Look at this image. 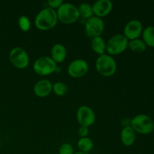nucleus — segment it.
I'll list each match as a JSON object with an SVG mask.
<instances>
[{"label":"nucleus","mask_w":154,"mask_h":154,"mask_svg":"<svg viewBox=\"0 0 154 154\" xmlns=\"http://www.w3.org/2000/svg\"><path fill=\"white\" fill-rule=\"evenodd\" d=\"M57 11L49 7L41 10L35 17V25L42 31L51 29L57 25Z\"/></svg>","instance_id":"f257e3e1"},{"label":"nucleus","mask_w":154,"mask_h":154,"mask_svg":"<svg viewBox=\"0 0 154 154\" xmlns=\"http://www.w3.org/2000/svg\"><path fill=\"white\" fill-rule=\"evenodd\" d=\"M130 126L135 132L141 135H148L154 130V121L150 116L140 114L130 120Z\"/></svg>","instance_id":"f03ea898"},{"label":"nucleus","mask_w":154,"mask_h":154,"mask_svg":"<svg viewBox=\"0 0 154 154\" xmlns=\"http://www.w3.org/2000/svg\"><path fill=\"white\" fill-rule=\"evenodd\" d=\"M57 14L58 20L64 24H72L80 17L77 6L69 2H63L57 9Z\"/></svg>","instance_id":"7ed1b4c3"},{"label":"nucleus","mask_w":154,"mask_h":154,"mask_svg":"<svg viewBox=\"0 0 154 154\" xmlns=\"http://www.w3.org/2000/svg\"><path fill=\"white\" fill-rule=\"evenodd\" d=\"M117 63L112 56L103 54L99 56L96 61V69L99 74L105 77L114 75L117 71Z\"/></svg>","instance_id":"20e7f679"},{"label":"nucleus","mask_w":154,"mask_h":154,"mask_svg":"<svg viewBox=\"0 0 154 154\" xmlns=\"http://www.w3.org/2000/svg\"><path fill=\"white\" fill-rule=\"evenodd\" d=\"M129 40L123 34H117L108 39L106 43V52L110 56H116L124 52L128 48Z\"/></svg>","instance_id":"39448f33"},{"label":"nucleus","mask_w":154,"mask_h":154,"mask_svg":"<svg viewBox=\"0 0 154 154\" xmlns=\"http://www.w3.org/2000/svg\"><path fill=\"white\" fill-rule=\"evenodd\" d=\"M57 64L51 57H42L38 58L33 64V70L37 75L47 76L56 72Z\"/></svg>","instance_id":"423d86ee"},{"label":"nucleus","mask_w":154,"mask_h":154,"mask_svg":"<svg viewBox=\"0 0 154 154\" xmlns=\"http://www.w3.org/2000/svg\"><path fill=\"white\" fill-rule=\"evenodd\" d=\"M9 60L15 68L24 69L29 64V57L26 51L20 47H15L9 53Z\"/></svg>","instance_id":"0eeeda50"},{"label":"nucleus","mask_w":154,"mask_h":154,"mask_svg":"<svg viewBox=\"0 0 154 154\" xmlns=\"http://www.w3.org/2000/svg\"><path fill=\"white\" fill-rule=\"evenodd\" d=\"M105 30L103 20L96 16H93L87 20L85 23V32L89 38L101 36Z\"/></svg>","instance_id":"6e6552de"},{"label":"nucleus","mask_w":154,"mask_h":154,"mask_svg":"<svg viewBox=\"0 0 154 154\" xmlns=\"http://www.w3.org/2000/svg\"><path fill=\"white\" fill-rule=\"evenodd\" d=\"M76 117L81 126L89 128V126H91L96 122L95 112L90 107L87 105H82L78 108Z\"/></svg>","instance_id":"1a4fd4ad"},{"label":"nucleus","mask_w":154,"mask_h":154,"mask_svg":"<svg viewBox=\"0 0 154 154\" xmlns=\"http://www.w3.org/2000/svg\"><path fill=\"white\" fill-rule=\"evenodd\" d=\"M89 71V65L86 60L83 59H76L69 63L68 66V74L71 77L79 78L84 76Z\"/></svg>","instance_id":"9d476101"},{"label":"nucleus","mask_w":154,"mask_h":154,"mask_svg":"<svg viewBox=\"0 0 154 154\" xmlns=\"http://www.w3.org/2000/svg\"><path fill=\"white\" fill-rule=\"evenodd\" d=\"M143 29V24L141 21L136 19L131 20L125 26L123 35L129 41L139 38L142 35Z\"/></svg>","instance_id":"9b49d317"},{"label":"nucleus","mask_w":154,"mask_h":154,"mask_svg":"<svg viewBox=\"0 0 154 154\" xmlns=\"http://www.w3.org/2000/svg\"><path fill=\"white\" fill-rule=\"evenodd\" d=\"M93 14L98 17H103L111 12L113 9V4L110 0H97L93 5Z\"/></svg>","instance_id":"f8f14e48"},{"label":"nucleus","mask_w":154,"mask_h":154,"mask_svg":"<svg viewBox=\"0 0 154 154\" xmlns=\"http://www.w3.org/2000/svg\"><path fill=\"white\" fill-rule=\"evenodd\" d=\"M34 93L38 97H47L52 92L53 84L48 80L42 79L38 81L34 86Z\"/></svg>","instance_id":"ddd939ff"},{"label":"nucleus","mask_w":154,"mask_h":154,"mask_svg":"<svg viewBox=\"0 0 154 154\" xmlns=\"http://www.w3.org/2000/svg\"><path fill=\"white\" fill-rule=\"evenodd\" d=\"M120 139L122 143L126 147L133 145L136 140V132L129 126H126L123 128L120 132Z\"/></svg>","instance_id":"4468645a"},{"label":"nucleus","mask_w":154,"mask_h":154,"mask_svg":"<svg viewBox=\"0 0 154 154\" xmlns=\"http://www.w3.org/2000/svg\"><path fill=\"white\" fill-rule=\"evenodd\" d=\"M67 51L66 47L60 43L55 44L51 51V57L56 63H61L66 60Z\"/></svg>","instance_id":"2eb2a0df"},{"label":"nucleus","mask_w":154,"mask_h":154,"mask_svg":"<svg viewBox=\"0 0 154 154\" xmlns=\"http://www.w3.org/2000/svg\"><path fill=\"white\" fill-rule=\"evenodd\" d=\"M91 48L99 56L103 55L106 52V42L102 36H97L91 39Z\"/></svg>","instance_id":"dca6fc26"},{"label":"nucleus","mask_w":154,"mask_h":154,"mask_svg":"<svg viewBox=\"0 0 154 154\" xmlns=\"http://www.w3.org/2000/svg\"><path fill=\"white\" fill-rule=\"evenodd\" d=\"M143 42L145 43L147 47L154 48V26H149L144 28L142 32Z\"/></svg>","instance_id":"f3484780"},{"label":"nucleus","mask_w":154,"mask_h":154,"mask_svg":"<svg viewBox=\"0 0 154 154\" xmlns=\"http://www.w3.org/2000/svg\"><path fill=\"white\" fill-rule=\"evenodd\" d=\"M128 48H129L133 52L141 54V53L144 52L146 51V49H147V45L143 42V40H141L140 38H137L134 39V40L129 41Z\"/></svg>","instance_id":"a211bd4d"},{"label":"nucleus","mask_w":154,"mask_h":154,"mask_svg":"<svg viewBox=\"0 0 154 154\" xmlns=\"http://www.w3.org/2000/svg\"><path fill=\"white\" fill-rule=\"evenodd\" d=\"M93 141L89 137L81 138L78 141V147L80 151L90 153L93 148Z\"/></svg>","instance_id":"6ab92c4d"},{"label":"nucleus","mask_w":154,"mask_h":154,"mask_svg":"<svg viewBox=\"0 0 154 154\" xmlns=\"http://www.w3.org/2000/svg\"><path fill=\"white\" fill-rule=\"evenodd\" d=\"M78 9L80 17H81L87 20L93 16V7H92V5L89 4V3H81L78 7Z\"/></svg>","instance_id":"aec40b11"},{"label":"nucleus","mask_w":154,"mask_h":154,"mask_svg":"<svg viewBox=\"0 0 154 154\" xmlns=\"http://www.w3.org/2000/svg\"><path fill=\"white\" fill-rule=\"evenodd\" d=\"M54 93L58 96H63L68 93V86L64 82L59 81L53 84V90Z\"/></svg>","instance_id":"412c9836"},{"label":"nucleus","mask_w":154,"mask_h":154,"mask_svg":"<svg viewBox=\"0 0 154 154\" xmlns=\"http://www.w3.org/2000/svg\"><path fill=\"white\" fill-rule=\"evenodd\" d=\"M18 26L23 32H28L31 27V23L28 17L22 15L18 19Z\"/></svg>","instance_id":"4be33fe9"},{"label":"nucleus","mask_w":154,"mask_h":154,"mask_svg":"<svg viewBox=\"0 0 154 154\" xmlns=\"http://www.w3.org/2000/svg\"><path fill=\"white\" fill-rule=\"evenodd\" d=\"M74 148L69 143H64L59 148V154H74Z\"/></svg>","instance_id":"5701e85b"},{"label":"nucleus","mask_w":154,"mask_h":154,"mask_svg":"<svg viewBox=\"0 0 154 154\" xmlns=\"http://www.w3.org/2000/svg\"><path fill=\"white\" fill-rule=\"evenodd\" d=\"M63 3V0H49V1L48 2L49 8L54 9V10H55V8L58 9Z\"/></svg>","instance_id":"b1692460"},{"label":"nucleus","mask_w":154,"mask_h":154,"mask_svg":"<svg viewBox=\"0 0 154 154\" xmlns=\"http://www.w3.org/2000/svg\"><path fill=\"white\" fill-rule=\"evenodd\" d=\"M89 134V128L86 126H81L78 129V135H80L81 138H85L87 137Z\"/></svg>","instance_id":"393cba45"},{"label":"nucleus","mask_w":154,"mask_h":154,"mask_svg":"<svg viewBox=\"0 0 154 154\" xmlns=\"http://www.w3.org/2000/svg\"><path fill=\"white\" fill-rule=\"evenodd\" d=\"M74 154H90V153H86V152H82V151H77V152H75Z\"/></svg>","instance_id":"a878e982"},{"label":"nucleus","mask_w":154,"mask_h":154,"mask_svg":"<svg viewBox=\"0 0 154 154\" xmlns=\"http://www.w3.org/2000/svg\"><path fill=\"white\" fill-rule=\"evenodd\" d=\"M0 147H1V142H0Z\"/></svg>","instance_id":"bb28decb"}]
</instances>
